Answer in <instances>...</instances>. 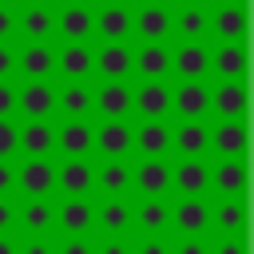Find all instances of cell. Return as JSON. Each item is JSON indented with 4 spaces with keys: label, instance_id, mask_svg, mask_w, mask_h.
I'll use <instances>...</instances> for the list:
<instances>
[{
    "label": "cell",
    "instance_id": "obj_8",
    "mask_svg": "<svg viewBox=\"0 0 254 254\" xmlns=\"http://www.w3.org/2000/svg\"><path fill=\"white\" fill-rule=\"evenodd\" d=\"M171 159H210V119H171Z\"/></svg>",
    "mask_w": 254,
    "mask_h": 254
},
{
    "label": "cell",
    "instance_id": "obj_23",
    "mask_svg": "<svg viewBox=\"0 0 254 254\" xmlns=\"http://www.w3.org/2000/svg\"><path fill=\"white\" fill-rule=\"evenodd\" d=\"M246 119H210V159H246Z\"/></svg>",
    "mask_w": 254,
    "mask_h": 254
},
{
    "label": "cell",
    "instance_id": "obj_50",
    "mask_svg": "<svg viewBox=\"0 0 254 254\" xmlns=\"http://www.w3.org/2000/svg\"><path fill=\"white\" fill-rule=\"evenodd\" d=\"M91 4H131V0H91Z\"/></svg>",
    "mask_w": 254,
    "mask_h": 254
},
{
    "label": "cell",
    "instance_id": "obj_20",
    "mask_svg": "<svg viewBox=\"0 0 254 254\" xmlns=\"http://www.w3.org/2000/svg\"><path fill=\"white\" fill-rule=\"evenodd\" d=\"M210 119H246V79H206Z\"/></svg>",
    "mask_w": 254,
    "mask_h": 254
},
{
    "label": "cell",
    "instance_id": "obj_27",
    "mask_svg": "<svg viewBox=\"0 0 254 254\" xmlns=\"http://www.w3.org/2000/svg\"><path fill=\"white\" fill-rule=\"evenodd\" d=\"M210 79H246V40H210Z\"/></svg>",
    "mask_w": 254,
    "mask_h": 254
},
{
    "label": "cell",
    "instance_id": "obj_5",
    "mask_svg": "<svg viewBox=\"0 0 254 254\" xmlns=\"http://www.w3.org/2000/svg\"><path fill=\"white\" fill-rule=\"evenodd\" d=\"M16 119H56V79H16Z\"/></svg>",
    "mask_w": 254,
    "mask_h": 254
},
{
    "label": "cell",
    "instance_id": "obj_42",
    "mask_svg": "<svg viewBox=\"0 0 254 254\" xmlns=\"http://www.w3.org/2000/svg\"><path fill=\"white\" fill-rule=\"evenodd\" d=\"M95 254H131V234H95Z\"/></svg>",
    "mask_w": 254,
    "mask_h": 254
},
{
    "label": "cell",
    "instance_id": "obj_37",
    "mask_svg": "<svg viewBox=\"0 0 254 254\" xmlns=\"http://www.w3.org/2000/svg\"><path fill=\"white\" fill-rule=\"evenodd\" d=\"M56 254H95V234H56Z\"/></svg>",
    "mask_w": 254,
    "mask_h": 254
},
{
    "label": "cell",
    "instance_id": "obj_31",
    "mask_svg": "<svg viewBox=\"0 0 254 254\" xmlns=\"http://www.w3.org/2000/svg\"><path fill=\"white\" fill-rule=\"evenodd\" d=\"M131 234H171V198H131Z\"/></svg>",
    "mask_w": 254,
    "mask_h": 254
},
{
    "label": "cell",
    "instance_id": "obj_38",
    "mask_svg": "<svg viewBox=\"0 0 254 254\" xmlns=\"http://www.w3.org/2000/svg\"><path fill=\"white\" fill-rule=\"evenodd\" d=\"M131 254H171V234H131Z\"/></svg>",
    "mask_w": 254,
    "mask_h": 254
},
{
    "label": "cell",
    "instance_id": "obj_6",
    "mask_svg": "<svg viewBox=\"0 0 254 254\" xmlns=\"http://www.w3.org/2000/svg\"><path fill=\"white\" fill-rule=\"evenodd\" d=\"M131 119H171V79H131Z\"/></svg>",
    "mask_w": 254,
    "mask_h": 254
},
{
    "label": "cell",
    "instance_id": "obj_53",
    "mask_svg": "<svg viewBox=\"0 0 254 254\" xmlns=\"http://www.w3.org/2000/svg\"><path fill=\"white\" fill-rule=\"evenodd\" d=\"M131 4H163V0H131Z\"/></svg>",
    "mask_w": 254,
    "mask_h": 254
},
{
    "label": "cell",
    "instance_id": "obj_2",
    "mask_svg": "<svg viewBox=\"0 0 254 254\" xmlns=\"http://www.w3.org/2000/svg\"><path fill=\"white\" fill-rule=\"evenodd\" d=\"M131 44H171V0L131 4Z\"/></svg>",
    "mask_w": 254,
    "mask_h": 254
},
{
    "label": "cell",
    "instance_id": "obj_32",
    "mask_svg": "<svg viewBox=\"0 0 254 254\" xmlns=\"http://www.w3.org/2000/svg\"><path fill=\"white\" fill-rule=\"evenodd\" d=\"M95 79H131V40L95 44Z\"/></svg>",
    "mask_w": 254,
    "mask_h": 254
},
{
    "label": "cell",
    "instance_id": "obj_25",
    "mask_svg": "<svg viewBox=\"0 0 254 254\" xmlns=\"http://www.w3.org/2000/svg\"><path fill=\"white\" fill-rule=\"evenodd\" d=\"M171 40H210V4H171Z\"/></svg>",
    "mask_w": 254,
    "mask_h": 254
},
{
    "label": "cell",
    "instance_id": "obj_55",
    "mask_svg": "<svg viewBox=\"0 0 254 254\" xmlns=\"http://www.w3.org/2000/svg\"><path fill=\"white\" fill-rule=\"evenodd\" d=\"M56 4H64V0H56Z\"/></svg>",
    "mask_w": 254,
    "mask_h": 254
},
{
    "label": "cell",
    "instance_id": "obj_21",
    "mask_svg": "<svg viewBox=\"0 0 254 254\" xmlns=\"http://www.w3.org/2000/svg\"><path fill=\"white\" fill-rule=\"evenodd\" d=\"M56 79H95V44L56 40Z\"/></svg>",
    "mask_w": 254,
    "mask_h": 254
},
{
    "label": "cell",
    "instance_id": "obj_35",
    "mask_svg": "<svg viewBox=\"0 0 254 254\" xmlns=\"http://www.w3.org/2000/svg\"><path fill=\"white\" fill-rule=\"evenodd\" d=\"M210 40H246V4H210Z\"/></svg>",
    "mask_w": 254,
    "mask_h": 254
},
{
    "label": "cell",
    "instance_id": "obj_34",
    "mask_svg": "<svg viewBox=\"0 0 254 254\" xmlns=\"http://www.w3.org/2000/svg\"><path fill=\"white\" fill-rule=\"evenodd\" d=\"M20 234H56V194L52 198L20 194Z\"/></svg>",
    "mask_w": 254,
    "mask_h": 254
},
{
    "label": "cell",
    "instance_id": "obj_54",
    "mask_svg": "<svg viewBox=\"0 0 254 254\" xmlns=\"http://www.w3.org/2000/svg\"><path fill=\"white\" fill-rule=\"evenodd\" d=\"M0 4H16V0H0Z\"/></svg>",
    "mask_w": 254,
    "mask_h": 254
},
{
    "label": "cell",
    "instance_id": "obj_36",
    "mask_svg": "<svg viewBox=\"0 0 254 254\" xmlns=\"http://www.w3.org/2000/svg\"><path fill=\"white\" fill-rule=\"evenodd\" d=\"M56 194H91V159H56Z\"/></svg>",
    "mask_w": 254,
    "mask_h": 254
},
{
    "label": "cell",
    "instance_id": "obj_15",
    "mask_svg": "<svg viewBox=\"0 0 254 254\" xmlns=\"http://www.w3.org/2000/svg\"><path fill=\"white\" fill-rule=\"evenodd\" d=\"M16 194L52 198L56 194V159H16Z\"/></svg>",
    "mask_w": 254,
    "mask_h": 254
},
{
    "label": "cell",
    "instance_id": "obj_11",
    "mask_svg": "<svg viewBox=\"0 0 254 254\" xmlns=\"http://www.w3.org/2000/svg\"><path fill=\"white\" fill-rule=\"evenodd\" d=\"M171 119H210L206 79H171Z\"/></svg>",
    "mask_w": 254,
    "mask_h": 254
},
{
    "label": "cell",
    "instance_id": "obj_48",
    "mask_svg": "<svg viewBox=\"0 0 254 254\" xmlns=\"http://www.w3.org/2000/svg\"><path fill=\"white\" fill-rule=\"evenodd\" d=\"M0 194H16V159H0Z\"/></svg>",
    "mask_w": 254,
    "mask_h": 254
},
{
    "label": "cell",
    "instance_id": "obj_18",
    "mask_svg": "<svg viewBox=\"0 0 254 254\" xmlns=\"http://www.w3.org/2000/svg\"><path fill=\"white\" fill-rule=\"evenodd\" d=\"M16 40L56 44V4H16Z\"/></svg>",
    "mask_w": 254,
    "mask_h": 254
},
{
    "label": "cell",
    "instance_id": "obj_40",
    "mask_svg": "<svg viewBox=\"0 0 254 254\" xmlns=\"http://www.w3.org/2000/svg\"><path fill=\"white\" fill-rule=\"evenodd\" d=\"M210 254H246V234H206Z\"/></svg>",
    "mask_w": 254,
    "mask_h": 254
},
{
    "label": "cell",
    "instance_id": "obj_16",
    "mask_svg": "<svg viewBox=\"0 0 254 254\" xmlns=\"http://www.w3.org/2000/svg\"><path fill=\"white\" fill-rule=\"evenodd\" d=\"M56 40L60 44H91V0L56 4Z\"/></svg>",
    "mask_w": 254,
    "mask_h": 254
},
{
    "label": "cell",
    "instance_id": "obj_49",
    "mask_svg": "<svg viewBox=\"0 0 254 254\" xmlns=\"http://www.w3.org/2000/svg\"><path fill=\"white\" fill-rule=\"evenodd\" d=\"M20 250V234H0V254H16Z\"/></svg>",
    "mask_w": 254,
    "mask_h": 254
},
{
    "label": "cell",
    "instance_id": "obj_9",
    "mask_svg": "<svg viewBox=\"0 0 254 254\" xmlns=\"http://www.w3.org/2000/svg\"><path fill=\"white\" fill-rule=\"evenodd\" d=\"M56 234H95V198L56 194Z\"/></svg>",
    "mask_w": 254,
    "mask_h": 254
},
{
    "label": "cell",
    "instance_id": "obj_4",
    "mask_svg": "<svg viewBox=\"0 0 254 254\" xmlns=\"http://www.w3.org/2000/svg\"><path fill=\"white\" fill-rule=\"evenodd\" d=\"M171 79H210V40H171Z\"/></svg>",
    "mask_w": 254,
    "mask_h": 254
},
{
    "label": "cell",
    "instance_id": "obj_44",
    "mask_svg": "<svg viewBox=\"0 0 254 254\" xmlns=\"http://www.w3.org/2000/svg\"><path fill=\"white\" fill-rule=\"evenodd\" d=\"M0 83H16V40L0 44Z\"/></svg>",
    "mask_w": 254,
    "mask_h": 254
},
{
    "label": "cell",
    "instance_id": "obj_10",
    "mask_svg": "<svg viewBox=\"0 0 254 254\" xmlns=\"http://www.w3.org/2000/svg\"><path fill=\"white\" fill-rule=\"evenodd\" d=\"M91 119H131V79H95Z\"/></svg>",
    "mask_w": 254,
    "mask_h": 254
},
{
    "label": "cell",
    "instance_id": "obj_52",
    "mask_svg": "<svg viewBox=\"0 0 254 254\" xmlns=\"http://www.w3.org/2000/svg\"><path fill=\"white\" fill-rule=\"evenodd\" d=\"M210 4H246V0H210Z\"/></svg>",
    "mask_w": 254,
    "mask_h": 254
},
{
    "label": "cell",
    "instance_id": "obj_30",
    "mask_svg": "<svg viewBox=\"0 0 254 254\" xmlns=\"http://www.w3.org/2000/svg\"><path fill=\"white\" fill-rule=\"evenodd\" d=\"M210 234H246V194H210Z\"/></svg>",
    "mask_w": 254,
    "mask_h": 254
},
{
    "label": "cell",
    "instance_id": "obj_3",
    "mask_svg": "<svg viewBox=\"0 0 254 254\" xmlns=\"http://www.w3.org/2000/svg\"><path fill=\"white\" fill-rule=\"evenodd\" d=\"M131 198H171V159L131 155Z\"/></svg>",
    "mask_w": 254,
    "mask_h": 254
},
{
    "label": "cell",
    "instance_id": "obj_33",
    "mask_svg": "<svg viewBox=\"0 0 254 254\" xmlns=\"http://www.w3.org/2000/svg\"><path fill=\"white\" fill-rule=\"evenodd\" d=\"M246 159H210V194H246Z\"/></svg>",
    "mask_w": 254,
    "mask_h": 254
},
{
    "label": "cell",
    "instance_id": "obj_28",
    "mask_svg": "<svg viewBox=\"0 0 254 254\" xmlns=\"http://www.w3.org/2000/svg\"><path fill=\"white\" fill-rule=\"evenodd\" d=\"M91 194H131V159H91Z\"/></svg>",
    "mask_w": 254,
    "mask_h": 254
},
{
    "label": "cell",
    "instance_id": "obj_46",
    "mask_svg": "<svg viewBox=\"0 0 254 254\" xmlns=\"http://www.w3.org/2000/svg\"><path fill=\"white\" fill-rule=\"evenodd\" d=\"M16 40V4H0V44Z\"/></svg>",
    "mask_w": 254,
    "mask_h": 254
},
{
    "label": "cell",
    "instance_id": "obj_12",
    "mask_svg": "<svg viewBox=\"0 0 254 254\" xmlns=\"http://www.w3.org/2000/svg\"><path fill=\"white\" fill-rule=\"evenodd\" d=\"M131 155L171 159V119H131Z\"/></svg>",
    "mask_w": 254,
    "mask_h": 254
},
{
    "label": "cell",
    "instance_id": "obj_7",
    "mask_svg": "<svg viewBox=\"0 0 254 254\" xmlns=\"http://www.w3.org/2000/svg\"><path fill=\"white\" fill-rule=\"evenodd\" d=\"M16 159H56V119H16Z\"/></svg>",
    "mask_w": 254,
    "mask_h": 254
},
{
    "label": "cell",
    "instance_id": "obj_14",
    "mask_svg": "<svg viewBox=\"0 0 254 254\" xmlns=\"http://www.w3.org/2000/svg\"><path fill=\"white\" fill-rule=\"evenodd\" d=\"M95 119H56V159H91Z\"/></svg>",
    "mask_w": 254,
    "mask_h": 254
},
{
    "label": "cell",
    "instance_id": "obj_19",
    "mask_svg": "<svg viewBox=\"0 0 254 254\" xmlns=\"http://www.w3.org/2000/svg\"><path fill=\"white\" fill-rule=\"evenodd\" d=\"M95 79H56V119H91Z\"/></svg>",
    "mask_w": 254,
    "mask_h": 254
},
{
    "label": "cell",
    "instance_id": "obj_17",
    "mask_svg": "<svg viewBox=\"0 0 254 254\" xmlns=\"http://www.w3.org/2000/svg\"><path fill=\"white\" fill-rule=\"evenodd\" d=\"M16 79H56V44L16 40Z\"/></svg>",
    "mask_w": 254,
    "mask_h": 254
},
{
    "label": "cell",
    "instance_id": "obj_43",
    "mask_svg": "<svg viewBox=\"0 0 254 254\" xmlns=\"http://www.w3.org/2000/svg\"><path fill=\"white\" fill-rule=\"evenodd\" d=\"M171 254H210V238H175L171 234Z\"/></svg>",
    "mask_w": 254,
    "mask_h": 254
},
{
    "label": "cell",
    "instance_id": "obj_45",
    "mask_svg": "<svg viewBox=\"0 0 254 254\" xmlns=\"http://www.w3.org/2000/svg\"><path fill=\"white\" fill-rule=\"evenodd\" d=\"M0 159H16V119H0Z\"/></svg>",
    "mask_w": 254,
    "mask_h": 254
},
{
    "label": "cell",
    "instance_id": "obj_39",
    "mask_svg": "<svg viewBox=\"0 0 254 254\" xmlns=\"http://www.w3.org/2000/svg\"><path fill=\"white\" fill-rule=\"evenodd\" d=\"M0 234H20V194H0Z\"/></svg>",
    "mask_w": 254,
    "mask_h": 254
},
{
    "label": "cell",
    "instance_id": "obj_47",
    "mask_svg": "<svg viewBox=\"0 0 254 254\" xmlns=\"http://www.w3.org/2000/svg\"><path fill=\"white\" fill-rule=\"evenodd\" d=\"M0 119H16V83H0Z\"/></svg>",
    "mask_w": 254,
    "mask_h": 254
},
{
    "label": "cell",
    "instance_id": "obj_26",
    "mask_svg": "<svg viewBox=\"0 0 254 254\" xmlns=\"http://www.w3.org/2000/svg\"><path fill=\"white\" fill-rule=\"evenodd\" d=\"M131 79H171V44H131Z\"/></svg>",
    "mask_w": 254,
    "mask_h": 254
},
{
    "label": "cell",
    "instance_id": "obj_41",
    "mask_svg": "<svg viewBox=\"0 0 254 254\" xmlns=\"http://www.w3.org/2000/svg\"><path fill=\"white\" fill-rule=\"evenodd\" d=\"M16 254H56V234H20Z\"/></svg>",
    "mask_w": 254,
    "mask_h": 254
},
{
    "label": "cell",
    "instance_id": "obj_13",
    "mask_svg": "<svg viewBox=\"0 0 254 254\" xmlns=\"http://www.w3.org/2000/svg\"><path fill=\"white\" fill-rule=\"evenodd\" d=\"M131 40V4H91V44Z\"/></svg>",
    "mask_w": 254,
    "mask_h": 254
},
{
    "label": "cell",
    "instance_id": "obj_1",
    "mask_svg": "<svg viewBox=\"0 0 254 254\" xmlns=\"http://www.w3.org/2000/svg\"><path fill=\"white\" fill-rule=\"evenodd\" d=\"M171 234L175 238L210 234V194H171Z\"/></svg>",
    "mask_w": 254,
    "mask_h": 254
},
{
    "label": "cell",
    "instance_id": "obj_51",
    "mask_svg": "<svg viewBox=\"0 0 254 254\" xmlns=\"http://www.w3.org/2000/svg\"><path fill=\"white\" fill-rule=\"evenodd\" d=\"M171 4H210V0H171Z\"/></svg>",
    "mask_w": 254,
    "mask_h": 254
},
{
    "label": "cell",
    "instance_id": "obj_22",
    "mask_svg": "<svg viewBox=\"0 0 254 254\" xmlns=\"http://www.w3.org/2000/svg\"><path fill=\"white\" fill-rule=\"evenodd\" d=\"M99 159H131V119H95V147Z\"/></svg>",
    "mask_w": 254,
    "mask_h": 254
},
{
    "label": "cell",
    "instance_id": "obj_29",
    "mask_svg": "<svg viewBox=\"0 0 254 254\" xmlns=\"http://www.w3.org/2000/svg\"><path fill=\"white\" fill-rule=\"evenodd\" d=\"M171 194H210V159H171Z\"/></svg>",
    "mask_w": 254,
    "mask_h": 254
},
{
    "label": "cell",
    "instance_id": "obj_24",
    "mask_svg": "<svg viewBox=\"0 0 254 254\" xmlns=\"http://www.w3.org/2000/svg\"><path fill=\"white\" fill-rule=\"evenodd\" d=\"M95 234H131V194H91Z\"/></svg>",
    "mask_w": 254,
    "mask_h": 254
}]
</instances>
